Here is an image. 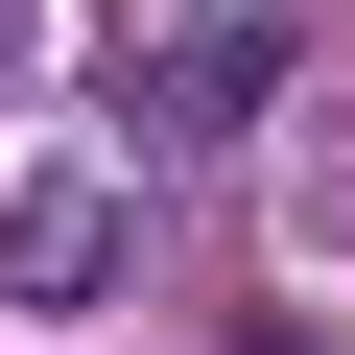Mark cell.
<instances>
[{
  "label": "cell",
  "mask_w": 355,
  "mask_h": 355,
  "mask_svg": "<svg viewBox=\"0 0 355 355\" xmlns=\"http://www.w3.org/2000/svg\"><path fill=\"white\" fill-rule=\"evenodd\" d=\"M237 355H308V331H284V308H261V331H237Z\"/></svg>",
  "instance_id": "cell-2"
},
{
  "label": "cell",
  "mask_w": 355,
  "mask_h": 355,
  "mask_svg": "<svg viewBox=\"0 0 355 355\" xmlns=\"http://www.w3.org/2000/svg\"><path fill=\"white\" fill-rule=\"evenodd\" d=\"M261 95H284V24H190V48H142V71H119L142 142H237Z\"/></svg>",
  "instance_id": "cell-1"
}]
</instances>
